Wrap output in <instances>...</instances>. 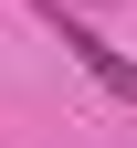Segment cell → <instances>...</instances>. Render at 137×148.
Here are the masks:
<instances>
[{"instance_id": "cell-1", "label": "cell", "mask_w": 137, "mask_h": 148, "mask_svg": "<svg viewBox=\"0 0 137 148\" xmlns=\"http://www.w3.org/2000/svg\"><path fill=\"white\" fill-rule=\"evenodd\" d=\"M42 11H53V21H63V0H42ZM63 53H74V64L95 74V85H106L116 106H127V116H137V64H127V53L106 42V32H85V21H63Z\"/></svg>"}, {"instance_id": "cell-2", "label": "cell", "mask_w": 137, "mask_h": 148, "mask_svg": "<svg viewBox=\"0 0 137 148\" xmlns=\"http://www.w3.org/2000/svg\"><path fill=\"white\" fill-rule=\"evenodd\" d=\"M74 11H106V0H74Z\"/></svg>"}]
</instances>
